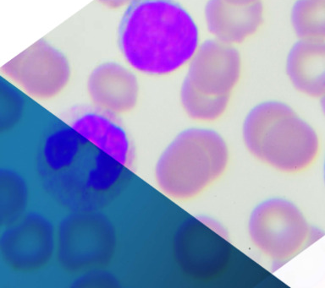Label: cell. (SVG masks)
Masks as SVG:
<instances>
[{"label":"cell","mask_w":325,"mask_h":288,"mask_svg":"<svg viewBox=\"0 0 325 288\" xmlns=\"http://www.w3.org/2000/svg\"><path fill=\"white\" fill-rule=\"evenodd\" d=\"M320 99V109L322 112L323 117H325V95H323Z\"/></svg>","instance_id":"cell-15"},{"label":"cell","mask_w":325,"mask_h":288,"mask_svg":"<svg viewBox=\"0 0 325 288\" xmlns=\"http://www.w3.org/2000/svg\"><path fill=\"white\" fill-rule=\"evenodd\" d=\"M322 176H323V181L325 183V153L324 156H323V161H322Z\"/></svg>","instance_id":"cell-16"},{"label":"cell","mask_w":325,"mask_h":288,"mask_svg":"<svg viewBox=\"0 0 325 288\" xmlns=\"http://www.w3.org/2000/svg\"><path fill=\"white\" fill-rule=\"evenodd\" d=\"M291 22L299 39L325 41V0H297Z\"/></svg>","instance_id":"cell-12"},{"label":"cell","mask_w":325,"mask_h":288,"mask_svg":"<svg viewBox=\"0 0 325 288\" xmlns=\"http://www.w3.org/2000/svg\"><path fill=\"white\" fill-rule=\"evenodd\" d=\"M240 139L253 159L285 175L307 171L321 152L316 128L291 105L278 100L257 103L247 112Z\"/></svg>","instance_id":"cell-3"},{"label":"cell","mask_w":325,"mask_h":288,"mask_svg":"<svg viewBox=\"0 0 325 288\" xmlns=\"http://www.w3.org/2000/svg\"><path fill=\"white\" fill-rule=\"evenodd\" d=\"M1 255L9 270L30 274L45 268L57 251V234L39 213L23 215L6 226L1 237Z\"/></svg>","instance_id":"cell-7"},{"label":"cell","mask_w":325,"mask_h":288,"mask_svg":"<svg viewBox=\"0 0 325 288\" xmlns=\"http://www.w3.org/2000/svg\"><path fill=\"white\" fill-rule=\"evenodd\" d=\"M286 74L297 92L312 98L325 95V41L299 39L289 51Z\"/></svg>","instance_id":"cell-10"},{"label":"cell","mask_w":325,"mask_h":288,"mask_svg":"<svg viewBox=\"0 0 325 288\" xmlns=\"http://www.w3.org/2000/svg\"><path fill=\"white\" fill-rule=\"evenodd\" d=\"M225 137L207 124L177 134L163 149L154 169L157 186L174 200H194L222 178L230 166Z\"/></svg>","instance_id":"cell-4"},{"label":"cell","mask_w":325,"mask_h":288,"mask_svg":"<svg viewBox=\"0 0 325 288\" xmlns=\"http://www.w3.org/2000/svg\"><path fill=\"white\" fill-rule=\"evenodd\" d=\"M230 3L235 4V5H249L252 3L261 2V0H224Z\"/></svg>","instance_id":"cell-14"},{"label":"cell","mask_w":325,"mask_h":288,"mask_svg":"<svg viewBox=\"0 0 325 288\" xmlns=\"http://www.w3.org/2000/svg\"><path fill=\"white\" fill-rule=\"evenodd\" d=\"M115 247L113 226L97 211H74L57 232V254L69 271L97 268L110 260Z\"/></svg>","instance_id":"cell-6"},{"label":"cell","mask_w":325,"mask_h":288,"mask_svg":"<svg viewBox=\"0 0 325 288\" xmlns=\"http://www.w3.org/2000/svg\"><path fill=\"white\" fill-rule=\"evenodd\" d=\"M35 171L48 196L72 211H97L112 202L129 178L131 149L119 124L97 112L44 132Z\"/></svg>","instance_id":"cell-1"},{"label":"cell","mask_w":325,"mask_h":288,"mask_svg":"<svg viewBox=\"0 0 325 288\" xmlns=\"http://www.w3.org/2000/svg\"><path fill=\"white\" fill-rule=\"evenodd\" d=\"M28 198V186L22 176L11 169H3L1 172V220L3 225H9L26 214Z\"/></svg>","instance_id":"cell-13"},{"label":"cell","mask_w":325,"mask_h":288,"mask_svg":"<svg viewBox=\"0 0 325 288\" xmlns=\"http://www.w3.org/2000/svg\"><path fill=\"white\" fill-rule=\"evenodd\" d=\"M248 239L260 254L274 263L288 261L305 248L312 228L302 210L282 196L256 204L246 221Z\"/></svg>","instance_id":"cell-5"},{"label":"cell","mask_w":325,"mask_h":288,"mask_svg":"<svg viewBox=\"0 0 325 288\" xmlns=\"http://www.w3.org/2000/svg\"><path fill=\"white\" fill-rule=\"evenodd\" d=\"M208 32L229 44L243 42L258 31L263 22L262 2L235 5L224 0H208L204 9Z\"/></svg>","instance_id":"cell-9"},{"label":"cell","mask_w":325,"mask_h":288,"mask_svg":"<svg viewBox=\"0 0 325 288\" xmlns=\"http://www.w3.org/2000/svg\"><path fill=\"white\" fill-rule=\"evenodd\" d=\"M242 61L232 44L213 38L200 44L183 82L194 92L214 99H231L241 75Z\"/></svg>","instance_id":"cell-8"},{"label":"cell","mask_w":325,"mask_h":288,"mask_svg":"<svg viewBox=\"0 0 325 288\" xmlns=\"http://www.w3.org/2000/svg\"><path fill=\"white\" fill-rule=\"evenodd\" d=\"M89 92L93 102L109 112H126L137 102L134 79H93L90 81Z\"/></svg>","instance_id":"cell-11"},{"label":"cell","mask_w":325,"mask_h":288,"mask_svg":"<svg viewBox=\"0 0 325 288\" xmlns=\"http://www.w3.org/2000/svg\"><path fill=\"white\" fill-rule=\"evenodd\" d=\"M118 42L133 69L164 75L191 61L200 45L199 31L175 0H132L120 20Z\"/></svg>","instance_id":"cell-2"}]
</instances>
